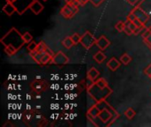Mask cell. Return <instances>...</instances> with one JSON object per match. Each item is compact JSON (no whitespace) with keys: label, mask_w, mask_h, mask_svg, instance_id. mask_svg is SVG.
<instances>
[{"label":"cell","mask_w":151,"mask_h":127,"mask_svg":"<svg viewBox=\"0 0 151 127\" xmlns=\"http://www.w3.org/2000/svg\"><path fill=\"white\" fill-rule=\"evenodd\" d=\"M51 63L53 65H66L69 63V58L64 52L58 51V53H56L53 56Z\"/></svg>","instance_id":"obj_6"},{"label":"cell","mask_w":151,"mask_h":127,"mask_svg":"<svg viewBox=\"0 0 151 127\" xmlns=\"http://www.w3.org/2000/svg\"><path fill=\"white\" fill-rule=\"evenodd\" d=\"M42 1H44V2H46V1H47V0H42Z\"/></svg>","instance_id":"obj_34"},{"label":"cell","mask_w":151,"mask_h":127,"mask_svg":"<svg viewBox=\"0 0 151 127\" xmlns=\"http://www.w3.org/2000/svg\"><path fill=\"white\" fill-rule=\"evenodd\" d=\"M100 111H101V110H100L99 106L97 104H96V105H94L93 107H91L88 110V117L89 118H91V119L92 118H97L98 115H99V113H100Z\"/></svg>","instance_id":"obj_12"},{"label":"cell","mask_w":151,"mask_h":127,"mask_svg":"<svg viewBox=\"0 0 151 127\" xmlns=\"http://www.w3.org/2000/svg\"><path fill=\"white\" fill-rule=\"evenodd\" d=\"M52 56L48 54L47 52H43L42 53V58H41V64L40 65H47L48 63H51V60H52Z\"/></svg>","instance_id":"obj_17"},{"label":"cell","mask_w":151,"mask_h":127,"mask_svg":"<svg viewBox=\"0 0 151 127\" xmlns=\"http://www.w3.org/2000/svg\"><path fill=\"white\" fill-rule=\"evenodd\" d=\"M42 53H43V52L40 53V52H37V51H34V52H30V56L32 57L33 60H34L36 64L40 65V64H41V58H42Z\"/></svg>","instance_id":"obj_19"},{"label":"cell","mask_w":151,"mask_h":127,"mask_svg":"<svg viewBox=\"0 0 151 127\" xmlns=\"http://www.w3.org/2000/svg\"><path fill=\"white\" fill-rule=\"evenodd\" d=\"M46 49H47L46 44H45L43 42H40L37 44V48H36V50H35V51L42 53V52H45Z\"/></svg>","instance_id":"obj_24"},{"label":"cell","mask_w":151,"mask_h":127,"mask_svg":"<svg viewBox=\"0 0 151 127\" xmlns=\"http://www.w3.org/2000/svg\"><path fill=\"white\" fill-rule=\"evenodd\" d=\"M104 0H89V2L96 7H98L99 5H101L104 3Z\"/></svg>","instance_id":"obj_27"},{"label":"cell","mask_w":151,"mask_h":127,"mask_svg":"<svg viewBox=\"0 0 151 127\" xmlns=\"http://www.w3.org/2000/svg\"><path fill=\"white\" fill-rule=\"evenodd\" d=\"M79 11V6L73 4H65L61 10H60V14L65 18V19H71L73 18Z\"/></svg>","instance_id":"obj_2"},{"label":"cell","mask_w":151,"mask_h":127,"mask_svg":"<svg viewBox=\"0 0 151 127\" xmlns=\"http://www.w3.org/2000/svg\"><path fill=\"white\" fill-rule=\"evenodd\" d=\"M93 58L98 63V64H102L104 60H105V58H106V56L102 52V50H100V51H98V52H96L95 55H94V57H93Z\"/></svg>","instance_id":"obj_16"},{"label":"cell","mask_w":151,"mask_h":127,"mask_svg":"<svg viewBox=\"0 0 151 127\" xmlns=\"http://www.w3.org/2000/svg\"><path fill=\"white\" fill-rule=\"evenodd\" d=\"M62 44H63V46H64L65 48H66V49H71V48L74 45V43H73V39H72L71 36L65 37V38L62 41Z\"/></svg>","instance_id":"obj_18"},{"label":"cell","mask_w":151,"mask_h":127,"mask_svg":"<svg viewBox=\"0 0 151 127\" xmlns=\"http://www.w3.org/2000/svg\"><path fill=\"white\" fill-rule=\"evenodd\" d=\"M131 12L139 19L142 21V23L146 27L147 24L150 22V16L148 15V13L141 7V6H135L132 11Z\"/></svg>","instance_id":"obj_4"},{"label":"cell","mask_w":151,"mask_h":127,"mask_svg":"<svg viewBox=\"0 0 151 127\" xmlns=\"http://www.w3.org/2000/svg\"><path fill=\"white\" fill-rule=\"evenodd\" d=\"M126 27V23L123 21H119L116 25H115V28L117 29V31L119 32H124Z\"/></svg>","instance_id":"obj_25"},{"label":"cell","mask_w":151,"mask_h":127,"mask_svg":"<svg viewBox=\"0 0 151 127\" xmlns=\"http://www.w3.org/2000/svg\"><path fill=\"white\" fill-rule=\"evenodd\" d=\"M7 1H9V2H12V3H14L15 1H17V0H7Z\"/></svg>","instance_id":"obj_33"},{"label":"cell","mask_w":151,"mask_h":127,"mask_svg":"<svg viewBox=\"0 0 151 127\" xmlns=\"http://www.w3.org/2000/svg\"><path fill=\"white\" fill-rule=\"evenodd\" d=\"M74 0H65V4H72Z\"/></svg>","instance_id":"obj_32"},{"label":"cell","mask_w":151,"mask_h":127,"mask_svg":"<svg viewBox=\"0 0 151 127\" xmlns=\"http://www.w3.org/2000/svg\"><path fill=\"white\" fill-rule=\"evenodd\" d=\"M96 45L99 48L100 50H106L111 45V42L104 35H102L101 37H99L96 40Z\"/></svg>","instance_id":"obj_7"},{"label":"cell","mask_w":151,"mask_h":127,"mask_svg":"<svg viewBox=\"0 0 151 127\" xmlns=\"http://www.w3.org/2000/svg\"><path fill=\"white\" fill-rule=\"evenodd\" d=\"M3 11H4V12L5 14H7L8 16H12L15 11H17V8H16V6L14 5L13 3L8 1L7 4L4 6Z\"/></svg>","instance_id":"obj_9"},{"label":"cell","mask_w":151,"mask_h":127,"mask_svg":"<svg viewBox=\"0 0 151 127\" xmlns=\"http://www.w3.org/2000/svg\"><path fill=\"white\" fill-rule=\"evenodd\" d=\"M37 44H38V43H36V42H34V41H32L31 42L28 43V45H27V50L29 51V53H30V52H34V51L36 50Z\"/></svg>","instance_id":"obj_23"},{"label":"cell","mask_w":151,"mask_h":127,"mask_svg":"<svg viewBox=\"0 0 151 127\" xmlns=\"http://www.w3.org/2000/svg\"><path fill=\"white\" fill-rule=\"evenodd\" d=\"M100 75V72H98V70L95 67H92L88 70V74H87V77L88 79L91 81V82H95L96 80L98 78V76Z\"/></svg>","instance_id":"obj_11"},{"label":"cell","mask_w":151,"mask_h":127,"mask_svg":"<svg viewBox=\"0 0 151 127\" xmlns=\"http://www.w3.org/2000/svg\"><path fill=\"white\" fill-rule=\"evenodd\" d=\"M35 0H17L13 4L17 8V12L19 15H22L27 9L30 8V5Z\"/></svg>","instance_id":"obj_5"},{"label":"cell","mask_w":151,"mask_h":127,"mask_svg":"<svg viewBox=\"0 0 151 127\" xmlns=\"http://www.w3.org/2000/svg\"><path fill=\"white\" fill-rule=\"evenodd\" d=\"M71 37H72V39H73V42L74 45H77V44L81 43V36L79 34L75 33V34H73Z\"/></svg>","instance_id":"obj_26"},{"label":"cell","mask_w":151,"mask_h":127,"mask_svg":"<svg viewBox=\"0 0 151 127\" xmlns=\"http://www.w3.org/2000/svg\"><path fill=\"white\" fill-rule=\"evenodd\" d=\"M136 115V112L132 109V108H129L127 109L126 111H125V116L128 118V119H133Z\"/></svg>","instance_id":"obj_21"},{"label":"cell","mask_w":151,"mask_h":127,"mask_svg":"<svg viewBox=\"0 0 151 127\" xmlns=\"http://www.w3.org/2000/svg\"><path fill=\"white\" fill-rule=\"evenodd\" d=\"M124 32L128 35V36H130V35H132V34H134V31L128 27V26H127L126 25V27H125V30H124Z\"/></svg>","instance_id":"obj_28"},{"label":"cell","mask_w":151,"mask_h":127,"mask_svg":"<svg viewBox=\"0 0 151 127\" xmlns=\"http://www.w3.org/2000/svg\"><path fill=\"white\" fill-rule=\"evenodd\" d=\"M127 3H129L131 5H136V4L139 2V0H127Z\"/></svg>","instance_id":"obj_30"},{"label":"cell","mask_w":151,"mask_h":127,"mask_svg":"<svg viewBox=\"0 0 151 127\" xmlns=\"http://www.w3.org/2000/svg\"><path fill=\"white\" fill-rule=\"evenodd\" d=\"M22 38H23V41L25 43H29L33 41V36L28 32H26L24 34H22Z\"/></svg>","instance_id":"obj_22"},{"label":"cell","mask_w":151,"mask_h":127,"mask_svg":"<svg viewBox=\"0 0 151 127\" xmlns=\"http://www.w3.org/2000/svg\"><path fill=\"white\" fill-rule=\"evenodd\" d=\"M88 1H89V0H78V2L80 3L81 5H85Z\"/></svg>","instance_id":"obj_31"},{"label":"cell","mask_w":151,"mask_h":127,"mask_svg":"<svg viewBox=\"0 0 151 127\" xmlns=\"http://www.w3.org/2000/svg\"><path fill=\"white\" fill-rule=\"evenodd\" d=\"M144 73H145L147 76H149V77L151 75V64L150 65H149V66H148V67H147V68L144 70Z\"/></svg>","instance_id":"obj_29"},{"label":"cell","mask_w":151,"mask_h":127,"mask_svg":"<svg viewBox=\"0 0 151 127\" xmlns=\"http://www.w3.org/2000/svg\"><path fill=\"white\" fill-rule=\"evenodd\" d=\"M131 61H132V57H131L128 54H127V53L123 54V55L120 57V62H121L123 65H129Z\"/></svg>","instance_id":"obj_20"},{"label":"cell","mask_w":151,"mask_h":127,"mask_svg":"<svg viewBox=\"0 0 151 127\" xmlns=\"http://www.w3.org/2000/svg\"><path fill=\"white\" fill-rule=\"evenodd\" d=\"M43 8H44L43 5H42L39 1H37V0H35V1L31 4V5H30L31 11H32L35 15L40 14V13L42 11Z\"/></svg>","instance_id":"obj_8"},{"label":"cell","mask_w":151,"mask_h":127,"mask_svg":"<svg viewBox=\"0 0 151 127\" xmlns=\"http://www.w3.org/2000/svg\"><path fill=\"white\" fill-rule=\"evenodd\" d=\"M107 67L110 69V70H111L112 72H115V71H117L119 68V66H120V62L116 58V57H111L108 62H107Z\"/></svg>","instance_id":"obj_10"},{"label":"cell","mask_w":151,"mask_h":127,"mask_svg":"<svg viewBox=\"0 0 151 127\" xmlns=\"http://www.w3.org/2000/svg\"><path fill=\"white\" fill-rule=\"evenodd\" d=\"M150 79H151V75H150Z\"/></svg>","instance_id":"obj_35"},{"label":"cell","mask_w":151,"mask_h":127,"mask_svg":"<svg viewBox=\"0 0 151 127\" xmlns=\"http://www.w3.org/2000/svg\"><path fill=\"white\" fill-rule=\"evenodd\" d=\"M1 42L4 45H12L15 47L18 50L23 46L25 43L22 38V35L19 33V31L16 28H12L2 39Z\"/></svg>","instance_id":"obj_1"},{"label":"cell","mask_w":151,"mask_h":127,"mask_svg":"<svg viewBox=\"0 0 151 127\" xmlns=\"http://www.w3.org/2000/svg\"><path fill=\"white\" fill-rule=\"evenodd\" d=\"M43 81L42 80H36V81H34V83L31 85L32 86V88L36 91V92H41V91H43L46 88V86H43Z\"/></svg>","instance_id":"obj_15"},{"label":"cell","mask_w":151,"mask_h":127,"mask_svg":"<svg viewBox=\"0 0 151 127\" xmlns=\"http://www.w3.org/2000/svg\"><path fill=\"white\" fill-rule=\"evenodd\" d=\"M142 38H143V41L146 43V45L151 50V27L147 28L145 33L142 34Z\"/></svg>","instance_id":"obj_14"},{"label":"cell","mask_w":151,"mask_h":127,"mask_svg":"<svg viewBox=\"0 0 151 127\" xmlns=\"http://www.w3.org/2000/svg\"><path fill=\"white\" fill-rule=\"evenodd\" d=\"M96 40L97 39H96V37L89 31H87L81 36V43L86 50H90L96 43Z\"/></svg>","instance_id":"obj_3"},{"label":"cell","mask_w":151,"mask_h":127,"mask_svg":"<svg viewBox=\"0 0 151 127\" xmlns=\"http://www.w3.org/2000/svg\"><path fill=\"white\" fill-rule=\"evenodd\" d=\"M127 19H129L130 21H132L137 27H139V28H142V29H143V28H146V27L142 23V21L141 20H139L132 12H130L129 14H128V16L127 17Z\"/></svg>","instance_id":"obj_13"}]
</instances>
